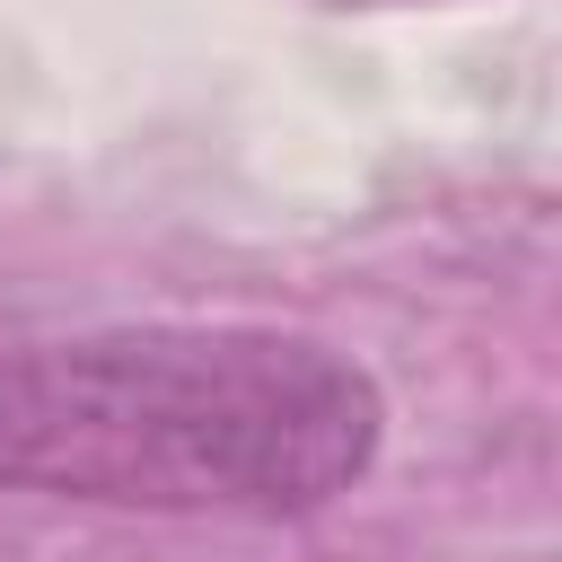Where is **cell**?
I'll return each mask as SVG.
<instances>
[{
  "mask_svg": "<svg viewBox=\"0 0 562 562\" xmlns=\"http://www.w3.org/2000/svg\"><path fill=\"white\" fill-rule=\"evenodd\" d=\"M378 378L281 325H97L0 351V492L299 518L378 457Z\"/></svg>",
  "mask_w": 562,
  "mask_h": 562,
  "instance_id": "obj_1",
  "label": "cell"
},
{
  "mask_svg": "<svg viewBox=\"0 0 562 562\" xmlns=\"http://www.w3.org/2000/svg\"><path fill=\"white\" fill-rule=\"evenodd\" d=\"M351 9H378V0H351Z\"/></svg>",
  "mask_w": 562,
  "mask_h": 562,
  "instance_id": "obj_2",
  "label": "cell"
}]
</instances>
